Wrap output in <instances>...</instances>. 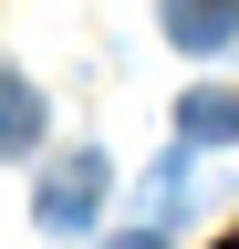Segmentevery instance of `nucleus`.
Wrapping results in <instances>:
<instances>
[{
  "instance_id": "nucleus-1",
  "label": "nucleus",
  "mask_w": 239,
  "mask_h": 249,
  "mask_svg": "<svg viewBox=\"0 0 239 249\" xmlns=\"http://www.w3.org/2000/svg\"><path fill=\"white\" fill-rule=\"evenodd\" d=\"M94 208H104V156H94V145H73L63 166L42 177V197H32V218H42L52 239H73V229H94Z\"/></svg>"
},
{
  "instance_id": "nucleus-2",
  "label": "nucleus",
  "mask_w": 239,
  "mask_h": 249,
  "mask_svg": "<svg viewBox=\"0 0 239 249\" xmlns=\"http://www.w3.org/2000/svg\"><path fill=\"white\" fill-rule=\"evenodd\" d=\"M239 31V0H166V42L177 52H229Z\"/></svg>"
},
{
  "instance_id": "nucleus-3",
  "label": "nucleus",
  "mask_w": 239,
  "mask_h": 249,
  "mask_svg": "<svg viewBox=\"0 0 239 249\" xmlns=\"http://www.w3.org/2000/svg\"><path fill=\"white\" fill-rule=\"evenodd\" d=\"M177 135H187V145H239V93H229V83L177 93Z\"/></svg>"
},
{
  "instance_id": "nucleus-4",
  "label": "nucleus",
  "mask_w": 239,
  "mask_h": 249,
  "mask_svg": "<svg viewBox=\"0 0 239 249\" xmlns=\"http://www.w3.org/2000/svg\"><path fill=\"white\" fill-rule=\"evenodd\" d=\"M42 145V93L21 73H0V156H32Z\"/></svg>"
},
{
  "instance_id": "nucleus-5",
  "label": "nucleus",
  "mask_w": 239,
  "mask_h": 249,
  "mask_svg": "<svg viewBox=\"0 0 239 249\" xmlns=\"http://www.w3.org/2000/svg\"><path fill=\"white\" fill-rule=\"evenodd\" d=\"M104 249H166V239H156V229H135V239H104Z\"/></svg>"
},
{
  "instance_id": "nucleus-6",
  "label": "nucleus",
  "mask_w": 239,
  "mask_h": 249,
  "mask_svg": "<svg viewBox=\"0 0 239 249\" xmlns=\"http://www.w3.org/2000/svg\"><path fill=\"white\" fill-rule=\"evenodd\" d=\"M219 249H239V229H229V239H219Z\"/></svg>"
}]
</instances>
